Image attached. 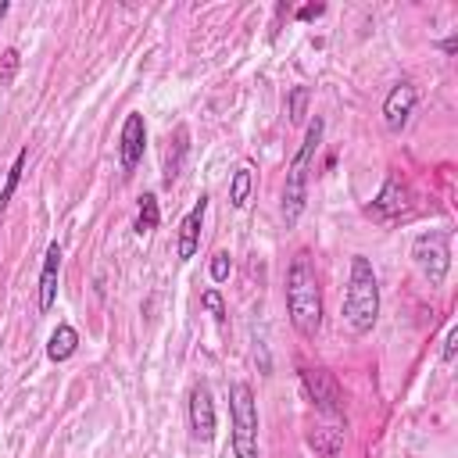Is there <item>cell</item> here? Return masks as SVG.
Segmentation results:
<instances>
[{
  "label": "cell",
  "mask_w": 458,
  "mask_h": 458,
  "mask_svg": "<svg viewBox=\"0 0 458 458\" xmlns=\"http://www.w3.org/2000/svg\"><path fill=\"white\" fill-rule=\"evenodd\" d=\"M204 211H208V197L200 193L197 197V204L190 208V215L179 222V261H190L193 254H197V247H200V225H204Z\"/></svg>",
  "instance_id": "11"
},
{
  "label": "cell",
  "mask_w": 458,
  "mask_h": 458,
  "mask_svg": "<svg viewBox=\"0 0 458 458\" xmlns=\"http://www.w3.org/2000/svg\"><path fill=\"white\" fill-rule=\"evenodd\" d=\"M440 47H444V54H454V47H458V39H454V36H447V39H444Z\"/></svg>",
  "instance_id": "25"
},
{
  "label": "cell",
  "mask_w": 458,
  "mask_h": 458,
  "mask_svg": "<svg viewBox=\"0 0 458 458\" xmlns=\"http://www.w3.org/2000/svg\"><path fill=\"white\" fill-rule=\"evenodd\" d=\"M454 344H458V329L451 326V329H447V340H444V361L454 358Z\"/></svg>",
  "instance_id": "24"
},
{
  "label": "cell",
  "mask_w": 458,
  "mask_h": 458,
  "mask_svg": "<svg viewBox=\"0 0 458 458\" xmlns=\"http://www.w3.org/2000/svg\"><path fill=\"white\" fill-rule=\"evenodd\" d=\"M211 279H215V283H225V279H229V254H225V250H218V254L211 258Z\"/></svg>",
  "instance_id": "21"
},
{
  "label": "cell",
  "mask_w": 458,
  "mask_h": 458,
  "mask_svg": "<svg viewBox=\"0 0 458 458\" xmlns=\"http://www.w3.org/2000/svg\"><path fill=\"white\" fill-rule=\"evenodd\" d=\"M308 440H311V447L322 451L326 458H336L340 447H344V429H336V426H318V429H311Z\"/></svg>",
  "instance_id": "15"
},
{
  "label": "cell",
  "mask_w": 458,
  "mask_h": 458,
  "mask_svg": "<svg viewBox=\"0 0 458 458\" xmlns=\"http://www.w3.org/2000/svg\"><path fill=\"white\" fill-rule=\"evenodd\" d=\"M75 347H79V333H75L68 322H61V326L50 333L47 354H50V361H68V358L75 354Z\"/></svg>",
  "instance_id": "14"
},
{
  "label": "cell",
  "mask_w": 458,
  "mask_h": 458,
  "mask_svg": "<svg viewBox=\"0 0 458 458\" xmlns=\"http://www.w3.org/2000/svg\"><path fill=\"white\" fill-rule=\"evenodd\" d=\"M322 11H326V4H308V7L297 11V18H301V21H311V18H318Z\"/></svg>",
  "instance_id": "23"
},
{
  "label": "cell",
  "mask_w": 458,
  "mask_h": 458,
  "mask_svg": "<svg viewBox=\"0 0 458 458\" xmlns=\"http://www.w3.org/2000/svg\"><path fill=\"white\" fill-rule=\"evenodd\" d=\"M190 429L197 440L215 437V401H211V390L204 383H197L190 390Z\"/></svg>",
  "instance_id": "10"
},
{
  "label": "cell",
  "mask_w": 458,
  "mask_h": 458,
  "mask_svg": "<svg viewBox=\"0 0 458 458\" xmlns=\"http://www.w3.org/2000/svg\"><path fill=\"white\" fill-rule=\"evenodd\" d=\"M404 211H408V186H404V179L397 172H390L383 190H379V197L369 204V215L379 218V222H390V218H401Z\"/></svg>",
  "instance_id": "9"
},
{
  "label": "cell",
  "mask_w": 458,
  "mask_h": 458,
  "mask_svg": "<svg viewBox=\"0 0 458 458\" xmlns=\"http://www.w3.org/2000/svg\"><path fill=\"white\" fill-rule=\"evenodd\" d=\"M14 72H18V50L11 47V50H4V68H0V82H11V79H14Z\"/></svg>",
  "instance_id": "22"
},
{
  "label": "cell",
  "mask_w": 458,
  "mask_h": 458,
  "mask_svg": "<svg viewBox=\"0 0 458 458\" xmlns=\"http://www.w3.org/2000/svg\"><path fill=\"white\" fill-rule=\"evenodd\" d=\"M143 143H147V125H143V114H125V125H122V136H118V157H122V175L129 179L143 157Z\"/></svg>",
  "instance_id": "8"
},
{
  "label": "cell",
  "mask_w": 458,
  "mask_h": 458,
  "mask_svg": "<svg viewBox=\"0 0 458 458\" xmlns=\"http://www.w3.org/2000/svg\"><path fill=\"white\" fill-rule=\"evenodd\" d=\"M286 311H290L293 329L304 340L318 336V329H322V286H318V276H315L308 250H297L290 268H286Z\"/></svg>",
  "instance_id": "1"
},
{
  "label": "cell",
  "mask_w": 458,
  "mask_h": 458,
  "mask_svg": "<svg viewBox=\"0 0 458 458\" xmlns=\"http://www.w3.org/2000/svg\"><path fill=\"white\" fill-rule=\"evenodd\" d=\"M200 304L215 315V322L218 326H225V304H222V297H218V290H204V297H200Z\"/></svg>",
  "instance_id": "20"
},
{
  "label": "cell",
  "mask_w": 458,
  "mask_h": 458,
  "mask_svg": "<svg viewBox=\"0 0 458 458\" xmlns=\"http://www.w3.org/2000/svg\"><path fill=\"white\" fill-rule=\"evenodd\" d=\"M411 258H415L419 272L429 279V286H440L447 279V268H451V233L447 229H433V233L415 236Z\"/></svg>",
  "instance_id": "5"
},
{
  "label": "cell",
  "mask_w": 458,
  "mask_h": 458,
  "mask_svg": "<svg viewBox=\"0 0 458 458\" xmlns=\"http://www.w3.org/2000/svg\"><path fill=\"white\" fill-rule=\"evenodd\" d=\"M250 186H254V175H250L247 165H240V168L233 172V182H229V204H233V208H243V204L250 200Z\"/></svg>",
  "instance_id": "16"
},
{
  "label": "cell",
  "mask_w": 458,
  "mask_h": 458,
  "mask_svg": "<svg viewBox=\"0 0 458 458\" xmlns=\"http://www.w3.org/2000/svg\"><path fill=\"white\" fill-rule=\"evenodd\" d=\"M301 386H304V394L311 397V404H315L322 415L344 419V390H340V383H336V376H333L329 369H311V365H304V369H301Z\"/></svg>",
  "instance_id": "6"
},
{
  "label": "cell",
  "mask_w": 458,
  "mask_h": 458,
  "mask_svg": "<svg viewBox=\"0 0 458 458\" xmlns=\"http://www.w3.org/2000/svg\"><path fill=\"white\" fill-rule=\"evenodd\" d=\"M344 318L354 333H369L379 318V283L372 272V261L365 254L351 258V279H347V297H344Z\"/></svg>",
  "instance_id": "2"
},
{
  "label": "cell",
  "mask_w": 458,
  "mask_h": 458,
  "mask_svg": "<svg viewBox=\"0 0 458 458\" xmlns=\"http://www.w3.org/2000/svg\"><path fill=\"white\" fill-rule=\"evenodd\" d=\"M25 161H29V150H18V154H14V165H11V172H7V182H4V190H0V215L7 211V204H11V197H14L18 182H21Z\"/></svg>",
  "instance_id": "18"
},
{
  "label": "cell",
  "mask_w": 458,
  "mask_h": 458,
  "mask_svg": "<svg viewBox=\"0 0 458 458\" xmlns=\"http://www.w3.org/2000/svg\"><path fill=\"white\" fill-rule=\"evenodd\" d=\"M322 129H326L322 118H315L308 125L304 143H301V150L293 154V161L286 168V186H283V218H286V225H297V218L304 211V200H308V165H311V157H315V150L322 143Z\"/></svg>",
  "instance_id": "3"
},
{
  "label": "cell",
  "mask_w": 458,
  "mask_h": 458,
  "mask_svg": "<svg viewBox=\"0 0 458 458\" xmlns=\"http://www.w3.org/2000/svg\"><path fill=\"white\" fill-rule=\"evenodd\" d=\"M229 415H233V454L258 458V404L247 383L229 386Z\"/></svg>",
  "instance_id": "4"
},
{
  "label": "cell",
  "mask_w": 458,
  "mask_h": 458,
  "mask_svg": "<svg viewBox=\"0 0 458 458\" xmlns=\"http://www.w3.org/2000/svg\"><path fill=\"white\" fill-rule=\"evenodd\" d=\"M57 272H61V247L50 243L47 254H43V268H39V297H36L39 315H47L57 301Z\"/></svg>",
  "instance_id": "12"
},
{
  "label": "cell",
  "mask_w": 458,
  "mask_h": 458,
  "mask_svg": "<svg viewBox=\"0 0 458 458\" xmlns=\"http://www.w3.org/2000/svg\"><path fill=\"white\" fill-rule=\"evenodd\" d=\"M186 140H190L186 125H179L175 136L168 140V150H165V186H172L179 179V168H182V157H186Z\"/></svg>",
  "instance_id": "13"
},
{
  "label": "cell",
  "mask_w": 458,
  "mask_h": 458,
  "mask_svg": "<svg viewBox=\"0 0 458 458\" xmlns=\"http://www.w3.org/2000/svg\"><path fill=\"white\" fill-rule=\"evenodd\" d=\"M4 14H7V4H4V0H0V18H4Z\"/></svg>",
  "instance_id": "26"
},
{
  "label": "cell",
  "mask_w": 458,
  "mask_h": 458,
  "mask_svg": "<svg viewBox=\"0 0 458 458\" xmlns=\"http://www.w3.org/2000/svg\"><path fill=\"white\" fill-rule=\"evenodd\" d=\"M415 100H419V89H415V82H408V79H401V82L386 93V100H383V122H386L390 132H401V129L408 125V118H411V111H415Z\"/></svg>",
  "instance_id": "7"
},
{
  "label": "cell",
  "mask_w": 458,
  "mask_h": 458,
  "mask_svg": "<svg viewBox=\"0 0 458 458\" xmlns=\"http://www.w3.org/2000/svg\"><path fill=\"white\" fill-rule=\"evenodd\" d=\"M286 114H290L293 125L304 122V114H308V86H293V89H290V107H286Z\"/></svg>",
  "instance_id": "19"
},
{
  "label": "cell",
  "mask_w": 458,
  "mask_h": 458,
  "mask_svg": "<svg viewBox=\"0 0 458 458\" xmlns=\"http://www.w3.org/2000/svg\"><path fill=\"white\" fill-rule=\"evenodd\" d=\"M157 222H161L157 197H154V193H143V197H140V211H136V233H140V236L150 233V229H157Z\"/></svg>",
  "instance_id": "17"
}]
</instances>
